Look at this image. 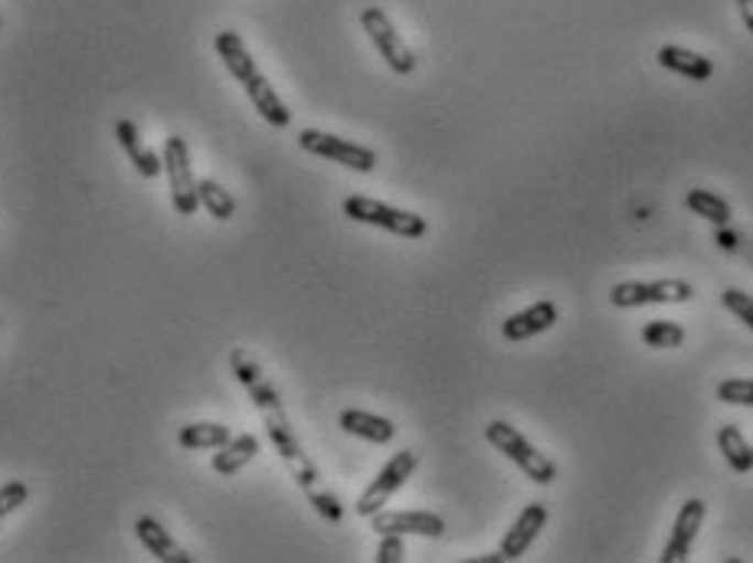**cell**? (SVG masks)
<instances>
[{
	"mask_svg": "<svg viewBox=\"0 0 753 563\" xmlns=\"http://www.w3.org/2000/svg\"><path fill=\"white\" fill-rule=\"evenodd\" d=\"M738 10H741V20L744 26L753 33V0H738Z\"/></svg>",
	"mask_w": 753,
	"mask_h": 563,
	"instance_id": "f1b7e54d",
	"label": "cell"
},
{
	"mask_svg": "<svg viewBox=\"0 0 753 563\" xmlns=\"http://www.w3.org/2000/svg\"><path fill=\"white\" fill-rule=\"evenodd\" d=\"M259 455V439L255 435H233L227 445H220V452L214 455V472L220 475H237L250 465L252 459Z\"/></svg>",
	"mask_w": 753,
	"mask_h": 563,
	"instance_id": "ac0fdd59",
	"label": "cell"
},
{
	"mask_svg": "<svg viewBox=\"0 0 753 563\" xmlns=\"http://www.w3.org/2000/svg\"><path fill=\"white\" fill-rule=\"evenodd\" d=\"M685 207H688L695 217H705V220L714 223V227H728V223H731V203H728L724 197H718L714 190H705V187L688 190Z\"/></svg>",
	"mask_w": 753,
	"mask_h": 563,
	"instance_id": "ffe728a7",
	"label": "cell"
},
{
	"mask_svg": "<svg viewBox=\"0 0 753 563\" xmlns=\"http://www.w3.org/2000/svg\"><path fill=\"white\" fill-rule=\"evenodd\" d=\"M547 518H550V511H547V505L544 501H531V505H524V511L517 515V521L508 528V534H504L502 541V558L504 561H517V558H524V551L534 544V538L544 531V525H547Z\"/></svg>",
	"mask_w": 753,
	"mask_h": 563,
	"instance_id": "7c38bea8",
	"label": "cell"
},
{
	"mask_svg": "<svg viewBox=\"0 0 753 563\" xmlns=\"http://www.w3.org/2000/svg\"><path fill=\"white\" fill-rule=\"evenodd\" d=\"M262 422H265V432H269V439H272L275 452L282 455L285 468L292 472L295 485H298L302 492L315 488V485H318V478H321V475H318V465H315V462L308 459V452L302 449V442H298V435H295L292 422H288V417H285V410L265 413Z\"/></svg>",
	"mask_w": 753,
	"mask_h": 563,
	"instance_id": "277c9868",
	"label": "cell"
},
{
	"mask_svg": "<svg viewBox=\"0 0 753 563\" xmlns=\"http://www.w3.org/2000/svg\"><path fill=\"white\" fill-rule=\"evenodd\" d=\"M695 298V285L685 279L658 282H620L610 291V301L616 308H642V305H681Z\"/></svg>",
	"mask_w": 753,
	"mask_h": 563,
	"instance_id": "ba28073f",
	"label": "cell"
},
{
	"mask_svg": "<svg viewBox=\"0 0 753 563\" xmlns=\"http://www.w3.org/2000/svg\"><path fill=\"white\" fill-rule=\"evenodd\" d=\"M705 515H708V505H705L701 498H688V501L681 505L678 518H675L672 538H668V544L662 548V558H658V561L662 563L688 561L691 544H695V538H698V531H701V525H705Z\"/></svg>",
	"mask_w": 753,
	"mask_h": 563,
	"instance_id": "8fae6325",
	"label": "cell"
},
{
	"mask_svg": "<svg viewBox=\"0 0 753 563\" xmlns=\"http://www.w3.org/2000/svg\"><path fill=\"white\" fill-rule=\"evenodd\" d=\"M485 439L502 452L504 459H511L534 485H550V482H557V465H554L544 452H537L511 422H489V426H485Z\"/></svg>",
	"mask_w": 753,
	"mask_h": 563,
	"instance_id": "7a4b0ae2",
	"label": "cell"
},
{
	"mask_svg": "<svg viewBox=\"0 0 753 563\" xmlns=\"http://www.w3.org/2000/svg\"><path fill=\"white\" fill-rule=\"evenodd\" d=\"M345 217H351L354 223H368V227H380L386 233H396L403 240H419L426 236L429 223L419 217V213H410V210H396L390 203H380L374 197H348L345 200Z\"/></svg>",
	"mask_w": 753,
	"mask_h": 563,
	"instance_id": "3957f363",
	"label": "cell"
},
{
	"mask_svg": "<svg viewBox=\"0 0 753 563\" xmlns=\"http://www.w3.org/2000/svg\"><path fill=\"white\" fill-rule=\"evenodd\" d=\"M197 197H200V207L214 217V220H233L237 217V200L217 184V180H200L197 184Z\"/></svg>",
	"mask_w": 753,
	"mask_h": 563,
	"instance_id": "7402d4cb",
	"label": "cell"
},
{
	"mask_svg": "<svg viewBox=\"0 0 753 563\" xmlns=\"http://www.w3.org/2000/svg\"><path fill=\"white\" fill-rule=\"evenodd\" d=\"M371 528L376 534H416V538H443L446 521L433 511H376L371 515Z\"/></svg>",
	"mask_w": 753,
	"mask_h": 563,
	"instance_id": "30bf717a",
	"label": "cell"
},
{
	"mask_svg": "<svg viewBox=\"0 0 753 563\" xmlns=\"http://www.w3.org/2000/svg\"><path fill=\"white\" fill-rule=\"evenodd\" d=\"M655 59H658L662 69L678 73V76H685V79H691V82H708V79L714 76V63H711L708 56H701V53H695V49H685V46H675V43L662 46Z\"/></svg>",
	"mask_w": 753,
	"mask_h": 563,
	"instance_id": "5bb4252c",
	"label": "cell"
},
{
	"mask_svg": "<svg viewBox=\"0 0 753 563\" xmlns=\"http://www.w3.org/2000/svg\"><path fill=\"white\" fill-rule=\"evenodd\" d=\"M502 551L499 554H482V558H476V563H502Z\"/></svg>",
	"mask_w": 753,
	"mask_h": 563,
	"instance_id": "4dcf8cb0",
	"label": "cell"
},
{
	"mask_svg": "<svg viewBox=\"0 0 753 563\" xmlns=\"http://www.w3.org/2000/svg\"><path fill=\"white\" fill-rule=\"evenodd\" d=\"M361 26L371 36L376 53L383 56V63L396 73V76H410L416 69V56L413 49L403 43V36L396 33V26L390 23V16L380 7H364L361 10Z\"/></svg>",
	"mask_w": 753,
	"mask_h": 563,
	"instance_id": "8992f818",
	"label": "cell"
},
{
	"mask_svg": "<svg viewBox=\"0 0 753 563\" xmlns=\"http://www.w3.org/2000/svg\"><path fill=\"white\" fill-rule=\"evenodd\" d=\"M233 439L230 426H220V422H190L177 432V442L184 449H220Z\"/></svg>",
	"mask_w": 753,
	"mask_h": 563,
	"instance_id": "44dd1931",
	"label": "cell"
},
{
	"mask_svg": "<svg viewBox=\"0 0 753 563\" xmlns=\"http://www.w3.org/2000/svg\"><path fill=\"white\" fill-rule=\"evenodd\" d=\"M305 495H308V505H312V508H315L325 521L338 525V521L345 518V508H341V501H338L331 492H321V488L315 485V488H308Z\"/></svg>",
	"mask_w": 753,
	"mask_h": 563,
	"instance_id": "d4e9b609",
	"label": "cell"
},
{
	"mask_svg": "<svg viewBox=\"0 0 753 563\" xmlns=\"http://www.w3.org/2000/svg\"><path fill=\"white\" fill-rule=\"evenodd\" d=\"M718 449L724 452V459H728V465L734 472L747 475L753 468V445L744 439V432L734 422H728V426L718 429Z\"/></svg>",
	"mask_w": 753,
	"mask_h": 563,
	"instance_id": "d6986e66",
	"label": "cell"
},
{
	"mask_svg": "<svg viewBox=\"0 0 753 563\" xmlns=\"http://www.w3.org/2000/svg\"><path fill=\"white\" fill-rule=\"evenodd\" d=\"M164 174H167V184H171L174 210L181 217H194L197 207H200V197H197V177H194V167H190V147L181 135H167L164 139Z\"/></svg>",
	"mask_w": 753,
	"mask_h": 563,
	"instance_id": "5b68a950",
	"label": "cell"
},
{
	"mask_svg": "<svg viewBox=\"0 0 753 563\" xmlns=\"http://www.w3.org/2000/svg\"><path fill=\"white\" fill-rule=\"evenodd\" d=\"M214 46H217V56L223 59L227 73H230L237 82H243V89H247L250 102L255 106V112H259L269 125L285 129V125L292 122V112L285 109V102H282L279 92L272 89V82L259 73V66H255V59L250 56L243 36L233 33V30H223V33H217Z\"/></svg>",
	"mask_w": 753,
	"mask_h": 563,
	"instance_id": "6da1fadb",
	"label": "cell"
},
{
	"mask_svg": "<svg viewBox=\"0 0 753 563\" xmlns=\"http://www.w3.org/2000/svg\"><path fill=\"white\" fill-rule=\"evenodd\" d=\"M403 558H406V548H403V534H380L376 563H400Z\"/></svg>",
	"mask_w": 753,
	"mask_h": 563,
	"instance_id": "83f0119b",
	"label": "cell"
},
{
	"mask_svg": "<svg viewBox=\"0 0 753 563\" xmlns=\"http://www.w3.org/2000/svg\"><path fill=\"white\" fill-rule=\"evenodd\" d=\"M642 341H645L648 347L672 351V347H681V344H685V328H681V324H675V321H668V318H662V321H648V324L642 328Z\"/></svg>",
	"mask_w": 753,
	"mask_h": 563,
	"instance_id": "603a6c76",
	"label": "cell"
},
{
	"mask_svg": "<svg viewBox=\"0 0 753 563\" xmlns=\"http://www.w3.org/2000/svg\"><path fill=\"white\" fill-rule=\"evenodd\" d=\"M718 400L721 404H734V407H753V380L744 377H731L718 384Z\"/></svg>",
	"mask_w": 753,
	"mask_h": 563,
	"instance_id": "cb8c5ba5",
	"label": "cell"
},
{
	"mask_svg": "<svg viewBox=\"0 0 753 563\" xmlns=\"http://www.w3.org/2000/svg\"><path fill=\"white\" fill-rule=\"evenodd\" d=\"M718 243H721L724 250H734V246H738V236H731V233H718Z\"/></svg>",
	"mask_w": 753,
	"mask_h": 563,
	"instance_id": "f546056e",
	"label": "cell"
},
{
	"mask_svg": "<svg viewBox=\"0 0 753 563\" xmlns=\"http://www.w3.org/2000/svg\"><path fill=\"white\" fill-rule=\"evenodd\" d=\"M116 139H119L122 151L128 154V161L134 164V170H138L141 177L154 180V177L164 170V157H157L151 147H144V144H141V135H138V125H134V122L122 119V122L116 125Z\"/></svg>",
	"mask_w": 753,
	"mask_h": 563,
	"instance_id": "2e32d148",
	"label": "cell"
},
{
	"mask_svg": "<svg viewBox=\"0 0 753 563\" xmlns=\"http://www.w3.org/2000/svg\"><path fill=\"white\" fill-rule=\"evenodd\" d=\"M721 301H724V308L734 314V318H741L747 328L753 331V298L751 295H744V291H738V288H724V295H721Z\"/></svg>",
	"mask_w": 753,
	"mask_h": 563,
	"instance_id": "4316f807",
	"label": "cell"
},
{
	"mask_svg": "<svg viewBox=\"0 0 753 563\" xmlns=\"http://www.w3.org/2000/svg\"><path fill=\"white\" fill-rule=\"evenodd\" d=\"M134 534H138V541L148 548V554L151 558H157L161 563H190L194 558H187V551L154 521V518H138V525H134Z\"/></svg>",
	"mask_w": 753,
	"mask_h": 563,
	"instance_id": "9a60e30c",
	"label": "cell"
},
{
	"mask_svg": "<svg viewBox=\"0 0 753 563\" xmlns=\"http://www.w3.org/2000/svg\"><path fill=\"white\" fill-rule=\"evenodd\" d=\"M26 498H30V488L23 485V482H7V485H0V521L7 518V515H13L20 505H26Z\"/></svg>",
	"mask_w": 753,
	"mask_h": 563,
	"instance_id": "484cf974",
	"label": "cell"
},
{
	"mask_svg": "<svg viewBox=\"0 0 753 563\" xmlns=\"http://www.w3.org/2000/svg\"><path fill=\"white\" fill-rule=\"evenodd\" d=\"M298 144H302V151H308L315 157L335 161V164L351 167V170H361V174H371L376 167V154L371 147L338 139V135H328V132H318V129H305L298 135Z\"/></svg>",
	"mask_w": 753,
	"mask_h": 563,
	"instance_id": "9c48e42d",
	"label": "cell"
},
{
	"mask_svg": "<svg viewBox=\"0 0 753 563\" xmlns=\"http://www.w3.org/2000/svg\"><path fill=\"white\" fill-rule=\"evenodd\" d=\"M557 321V305L554 301H534L531 308L524 311H514L508 321L502 324L504 341H527L534 334H544L550 331Z\"/></svg>",
	"mask_w": 753,
	"mask_h": 563,
	"instance_id": "4fadbf2b",
	"label": "cell"
},
{
	"mask_svg": "<svg viewBox=\"0 0 753 563\" xmlns=\"http://www.w3.org/2000/svg\"><path fill=\"white\" fill-rule=\"evenodd\" d=\"M338 426H341L345 432L358 435V439L376 442V445H383V442H390V439L396 435V426H393V422L383 420V417H374V413H364V410H345V413L338 417Z\"/></svg>",
	"mask_w": 753,
	"mask_h": 563,
	"instance_id": "e0dca14e",
	"label": "cell"
},
{
	"mask_svg": "<svg viewBox=\"0 0 753 563\" xmlns=\"http://www.w3.org/2000/svg\"><path fill=\"white\" fill-rule=\"evenodd\" d=\"M416 465H419V455L413 452V449H403V452H396L380 472H376V478L364 488V495L358 498V515L361 518H371V515H376L403 485H406V478L416 472Z\"/></svg>",
	"mask_w": 753,
	"mask_h": 563,
	"instance_id": "52a82bcc",
	"label": "cell"
}]
</instances>
